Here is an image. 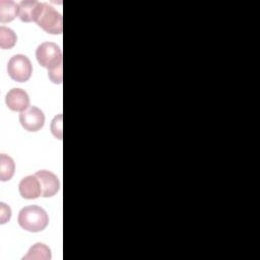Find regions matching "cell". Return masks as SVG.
Wrapping results in <instances>:
<instances>
[{
    "instance_id": "10",
    "label": "cell",
    "mask_w": 260,
    "mask_h": 260,
    "mask_svg": "<svg viewBox=\"0 0 260 260\" xmlns=\"http://www.w3.org/2000/svg\"><path fill=\"white\" fill-rule=\"evenodd\" d=\"M19 6L17 3L11 0H1L0 1V21L2 23L12 21L16 16H18Z\"/></svg>"
},
{
    "instance_id": "2",
    "label": "cell",
    "mask_w": 260,
    "mask_h": 260,
    "mask_svg": "<svg viewBox=\"0 0 260 260\" xmlns=\"http://www.w3.org/2000/svg\"><path fill=\"white\" fill-rule=\"evenodd\" d=\"M36 57L39 64L48 70L62 66V51L60 47L53 42L42 43L37 48Z\"/></svg>"
},
{
    "instance_id": "12",
    "label": "cell",
    "mask_w": 260,
    "mask_h": 260,
    "mask_svg": "<svg viewBox=\"0 0 260 260\" xmlns=\"http://www.w3.org/2000/svg\"><path fill=\"white\" fill-rule=\"evenodd\" d=\"M15 171V164L11 156L1 153L0 154V180L2 182L9 181Z\"/></svg>"
},
{
    "instance_id": "6",
    "label": "cell",
    "mask_w": 260,
    "mask_h": 260,
    "mask_svg": "<svg viewBox=\"0 0 260 260\" xmlns=\"http://www.w3.org/2000/svg\"><path fill=\"white\" fill-rule=\"evenodd\" d=\"M35 175L40 181L43 197H52L58 193L60 183L58 177L55 174L47 170H41L38 171Z\"/></svg>"
},
{
    "instance_id": "8",
    "label": "cell",
    "mask_w": 260,
    "mask_h": 260,
    "mask_svg": "<svg viewBox=\"0 0 260 260\" xmlns=\"http://www.w3.org/2000/svg\"><path fill=\"white\" fill-rule=\"evenodd\" d=\"M21 197L25 199H36L42 196V188L36 175H29L21 179L18 184Z\"/></svg>"
},
{
    "instance_id": "7",
    "label": "cell",
    "mask_w": 260,
    "mask_h": 260,
    "mask_svg": "<svg viewBox=\"0 0 260 260\" xmlns=\"http://www.w3.org/2000/svg\"><path fill=\"white\" fill-rule=\"evenodd\" d=\"M5 104L11 111L22 112L29 107V96L21 88H12L5 96Z\"/></svg>"
},
{
    "instance_id": "5",
    "label": "cell",
    "mask_w": 260,
    "mask_h": 260,
    "mask_svg": "<svg viewBox=\"0 0 260 260\" xmlns=\"http://www.w3.org/2000/svg\"><path fill=\"white\" fill-rule=\"evenodd\" d=\"M19 122L25 130L37 132L41 130L45 124L44 112L36 106H29L27 109L20 112Z\"/></svg>"
},
{
    "instance_id": "13",
    "label": "cell",
    "mask_w": 260,
    "mask_h": 260,
    "mask_svg": "<svg viewBox=\"0 0 260 260\" xmlns=\"http://www.w3.org/2000/svg\"><path fill=\"white\" fill-rule=\"evenodd\" d=\"M17 37L15 32L4 25L0 26V47L1 49H11L15 46Z\"/></svg>"
},
{
    "instance_id": "11",
    "label": "cell",
    "mask_w": 260,
    "mask_h": 260,
    "mask_svg": "<svg viewBox=\"0 0 260 260\" xmlns=\"http://www.w3.org/2000/svg\"><path fill=\"white\" fill-rule=\"evenodd\" d=\"M51 249L43 244V243H37L32 245L29 250L27 251V254L23 256V260H50L51 259Z\"/></svg>"
},
{
    "instance_id": "3",
    "label": "cell",
    "mask_w": 260,
    "mask_h": 260,
    "mask_svg": "<svg viewBox=\"0 0 260 260\" xmlns=\"http://www.w3.org/2000/svg\"><path fill=\"white\" fill-rule=\"evenodd\" d=\"M36 23L43 30L51 35H60L63 30L62 15L48 3H44V7Z\"/></svg>"
},
{
    "instance_id": "9",
    "label": "cell",
    "mask_w": 260,
    "mask_h": 260,
    "mask_svg": "<svg viewBox=\"0 0 260 260\" xmlns=\"http://www.w3.org/2000/svg\"><path fill=\"white\" fill-rule=\"evenodd\" d=\"M19 12L18 17L23 22H31L38 19L43 7L44 3L36 1V0H24L18 3Z\"/></svg>"
},
{
    "instance_id": "14",
    "label": "cell",
    "mask_w": 260,
    "mask_h": 260,
    "mask_svg": "<svg viewBox=\"0 0 260 260\" xmlns=\"http://www.w3.org/2000/svg\"><path fill=\"white\" fill-rule=\"evenodd\" d=\"M51 132L52 134L58 138L62 139V115H57L51 124Z\"/></svg>"
},
{
    "instance_id": "16",
    "label": "cell",
    "mask_w": 260,
    "mask_h": 260,
    "mask_svg": "<svg viewBox=\"0 0 260 260\" xmlns=\"http://www.w3.org/2000/svg\"><path fill=\"white\" fill-rule=\"evenodd\" d=\"M48 75L52 82L60 84L62 82V77H63L62 76V66L57 67L52 70H48Z\"/></svg>"
},
{
    "instance_id": "15",
    "label": "cell",
    "mask_w": 260,
    "mask_h": 260,
    "mask_svg": "<svg viewBox=\"0 0 260 260\" xmlns=\"http://www.w3.org/2000/svg\"><path fill=\"white\" fill-rule=\"evenodd\" d=\"M11 217V209L8 205L1 202L0 203V223L3 224L7 221H9Z\"/></svg>"
},
{
    "instance_id": "1",
    "label": "cell",
    "mask_w": 260,
    "mask_h": 260,
    "mask_svg": "<svg viewBox=\"0 0 260 260\" xmlns=\"http://www.w3.org/2000/svg\"><path fill=\"white\" fill-rule=\"evenodd\" d=\"M18 224L25 231L37 233L45 230L49 223V216L44 208L38 205H28L18 213Z\"/></svg>"
},
{
    "instance_id": "4",
    "label": "cell",
    "mask_w": 260,
    "mask_h": 260,
    "mask_svg": "<svg viewBox=\"0 0 260 260\" xmlns=\"http://www.w3.org/2000/svg\"><path fill=\"white\" fill-rule=\"evenodd\" d=\"M7 73L14 81H27L32 73V65L30 60L25 55L21 54L12 56L7 64Z\"/></svg>"
}]
</instances>
